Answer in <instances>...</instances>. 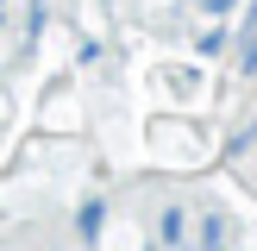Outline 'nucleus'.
Instances as JSON below:
<instances>
[{
  "instance_id": "2",
  "label": "nucleus",
  "mask_w": 257,
  "mask_h": 251,
  "mask_svg": "<svg viewBox=\"0 0 257 251\" xmlns=\"http://www.w3.org/2000/svg\"><path fill=\"white\" fill-rule=\"evenodd\" d=\"M245 69L257 75V25H251V44H245Z\"/></svg>"
},
{
  "instance_id": "1",
  "label": "nucleus",
  "mask_w": 257,
  "mask_h": 251,
  "mask_svg": "<svg viewBox=\"0 0 257 251\" xmlns=\"http://www.w3.org/2000/svg\"><path fill=\"white\" fill-rule=\"evenodd\" d=\"M201 245H226V220H220V213H213V220L201 226Z\"/></svg>"
}]
</instances>
